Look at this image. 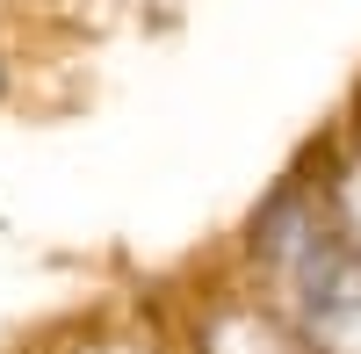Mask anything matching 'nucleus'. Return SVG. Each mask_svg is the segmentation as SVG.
<instances>
[{
  "instance_id": "f257e3e1",
  "label": "nucleus",
  "mask_w": 361,
  "mask_h": 354,
  "mask_svg": "<svg viewBox=\"0 0 361 354\" xmlns=\"http://www.w3.org/2000/svg\"><path fill=\"white\" fill-rule=\"evenodd\" d=\"M238 268L282 304L311 354H361V246L325 224L304 173H282L238 231Z\"/></svg>"
},
{
  "instance_id": "f03ea898",
  "label": "nucleus",
  "mask_w": 361,
  "mask_h": 354,
  "mask_svg": "<svg viewBox=\"0 0 361 354\" xmlns=\"http://www.w3.org/2000/svg\"><path fill=\"white\" fill-rule=\"evenodd\" d=\"M166 333L180 354H311L296 340V326L282 318V304L238 260L202 268L195 289H180V304L166 311Z\"/></svg>"
},
{
  "instance_id": "7ed1b4c3",
  "label": "nucleus",
  "mask_w": 361,
  "mask_h": 354,
  "mask_svg": "<svg viewBox=\"0 0 361 354\" xmlns=\"http://www.w3.org/2000/svg\"><path fill=\"white\" fill-rule=\"evenodd\" d=\"M296 173L311 181V195H318L325 224H333L347 246H361V152H354V145L333 130V138H325L318 152H311V166H296Z\"/></svg>"
},
{
  "instance_id": "20e7f679",
  "label": "nucleus",
  "mask_w": 361,
  "mask_h": 354,
  "mask_svg": "<svg viewBox=\"0 0 361 354\" xmlns=\"http://www.w3.org/2000/svg\"><path fill=\"white\" fill-rule=\"evenodd\" d=\"M66 354H180L166 318H137V311H116V318H94V326H80Z\"/></svg>"
},
{
  "instance_id": "39448f33",
  "label": "nucleus",
  "mask_w": 361,
  "mask_h": 354,
  "mask_svg": "<svg viewBox=\"0 0 361 354\" xmlns=\"http://www.w3.org/2000/svg\"><path fill=\"white\" fill-rule=\"evenodd\" d=\"M340 138L361 152V87H354V102H347V116H340Z\"/></svg>"
},
{
  "instance_id": "423d86ee",
  "label": "nucleus",
  "mask_w": 361,
  "mask_h": 354,
  "mask_svg": "<svg viewBox=\"0 0 361 354\" xmlns=\"http://www.w3.org/2000/svg\"><path fill=\"white\" fill-rule=\"evenodd\" d=\"M0 94H8V66H0Z\"/></svg>"
}]
</instances>
